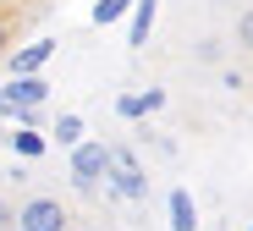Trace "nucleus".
I'll return each instance as SVG.
<instances>
[{"label": "nucleus", "instance_id": "1", "mask_svg": "<svg viewBox=\"0 0 253 231\" xmlns=\"http://www.w3.org/2000/svg\"><path fill=\"white\" fill-rule=\"evenodd\" d=\"M105 176H110V187H116L121 198H132V204H138V198H149V176H143V160H138L132 149H121V143H116V149H110Z\"/></svg>", "mask_w": 253, "mask_h": 231}, {"label": "nucleus", "instance_id": "7", "mask_svg": "<svg viewBox=\"0 0 253 231\" xmlns=\"http://www.w3.org/2000/svg\"><path fill=\"white\" fill-rule=\"evenodd\" d=\"M154 28V0H138V17H132V44H143Z\"/></svg>", "mask_w": 253, "mask_h": 231}, {"label": "nucleus", "instance_id": "8", "mask_svg": "<svg viewBox=\"0 0 253 231\" xmlns=\"http://www.w3.org/2000/svg\"><path fill=\"white\" fill-rule=\"evenodd\" d=\"M11 44H17V17L0 6V55H11Z\"/></svg>", "mask_w": 253, "mask_h": 231}, {"label": "nucleus", "instance_id": "11", "mask_svg": "<svg viewBox=\"0 0 253 231\" xmlns=\"http://www.w3.org/2000/svg\"><path fill=\"white\" fill-rule=\"evenodd\" d=\"M237 44H242V50H253V6L237 17Z\"/></svg>", "mask_w": 253, "mask_h": 231}, {"label": "nucleus", "instance_id": "12", "mask_svg": "<svg viewBox=\"0 0 253 231\" xmlns=\"http://www.w3.org/2000/svg\"><path fill=\"white\" fill-rule=\"evenodd\" d=\"M17 149H22V154H44V138H33V132H17Z\"/></svg>", "mask_w": 253, "mask_h": 231}, {"label": "nucleus", "instance_id": "6", "mask_svg": "<svg viewBox=\"0 0 253 231\" xmlns=\"http://www.w3.org/2000/svg\"><path fill=\"white\" fill-rule=\"evenodd\" d=\"M171 231H198V204H193L187 187L171 193Z\"/></svg>", "mask_w": 253, "mask_h": 231}, {"label": "nucleus", "instance_id": "9", "mask_svg": "<svg viewBox=\"0 0 253 231\" xmlns=\"http://www.w3.org/2000/svg\"><path fill=\"white\" fill-rule=\"evenodd\" d=\"M55 138H61V143H83V121L77 116H61L55 121Z\"/></svg>", "mask_w": 253, "mask_h": 231}, {"label": "nucleus", "instance_id": "4", "mask_svg": "<svg viewBox=\"0 0 253 231\" xmlns=\"http://www.w3.org/2000/svg\"><path fill=\"white\" fill-rule=\"evenodd\" d=\"M44 94H50V83H44V77H17L0 99H6V110H28V105H39Z\"/></svg>", "mask_w": 253, "mask_h": 231}, {"label": "nucleus", "instance_id": "10", "mask_svg": "<svg viewBox=\"0 0 253 231\" xmlns=\"http://www.w3.org/2000/svg\"><path fill=\"white\" fill-rule=\"evenodd\" d=\"M126 11V0H99V6H94V22H116Z\"/></svg>", "mask_w": 253, "mask_h": 231}, {"label": "nucleus", "instance_id": "5", "mask_svg": "<svg viewBox=\"0 0 253 231\" xmlns=\"http://www.w3.org/2000/svg\"><path fill=\"white\" fill-rule=\"evenodd\" d=\"M50 55H55V39H39V44H28L22 55H11V72H17V77H33Z\"/></svg>", "mask_w": 253, "mask_h": 231}, {"label": "nucleus", "instance_id": "13", "mask_svg": "<svg viewBox=\"0 0 253 231\" xmlns=\"http://www.w3.org/2000/svg\"><path fill=\"white\" fill-rule=\"evenodd\" d=\"M6 220H11V209H6V198H0V226H6Z\"/></svg>", "mask_w": 253, "mask_h": 231}, {"label": "nucleus", "instance_id": "3", "mask_svg": "<svg viewBox=\"0 0 253 231\" xmlns=\"http://www.w3.org/2000/svg\"><path fill=\"white\" fill-rule=\"evenodd\" d=\"M105 165H110V149H105V143H77V154H72V182H77V193H94L99 176H105Z\"/></svg>", "mask_w": 253, "mask_h": 231}, {"label": "nucleus", "instance_id": "2", "mask_svg": "<svg viewBox=\"0 0 253 231\" xmlns=\"http://www.w3.org/2000/svg\"><path fill=\"white\" fill-rule=\"evenodd\" d=\"M17 231H66V204L61 198H50V193H39V198H28V204H17Z\"/></svg>", "mask_w": 253, "mask_h": 231}]
</instances>
